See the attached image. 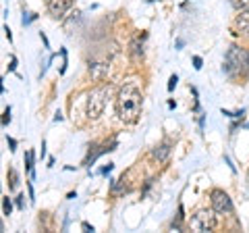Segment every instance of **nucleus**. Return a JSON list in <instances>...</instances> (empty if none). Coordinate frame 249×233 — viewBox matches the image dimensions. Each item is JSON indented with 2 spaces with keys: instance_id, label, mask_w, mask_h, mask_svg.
Instances as JSON below:
<instances>
[{
  "instance_id": "nucleus-21",
  "label": "nucleus",
  "mask_w": 249,
  "mask_h": 233,
  "mask_svg": "<svg viewBox=\"0 0 249 233\" xmlns=\"http://www.w3.org/2000/svg\"><path fill=\"white\" fill-rule=\"evenodd\" d=\"M9 71H11V73L17 71V57H15V54H11V60H9Z\"/></svg>"
},
{
  "instance_id": "nucleus-29",
  "label": "nucleus",
  "mask_w": 249,
  "mask_h": 233,
  "mask_svg": "<svg viewBox=\"0 0 249 233\" xmlns=\"http://www.w3.org/2000/svg\"><path fill=\"white\" fill-rule=\"evenodd\" d=\"M81 227H83L85 231H93V225H89V223H85V221L81 223Z\"/></svg>"
},
{
  "instance_id": "nucleus-8",
  "label": "nucleus",
  "mask_w": 249,
  "mask_h": 233,
  "mask_svg": "<svg viewBox=\"0 0 249 233\" xmlns=\"http://www.w3.org/2000/svg\"><path fill=\"white\" fill-rule=\"evenodd\" d=\"M147 38V34H142V36H133L129 42V54L133 60H142L143 58V40Z\"/></svg>"
},
{
  "instance_id": "nucleus-6",
  "label": "nucleus",
  "mask_w": 249,
  "mask_h": 233,
  "mask_svg": "<svg viewBox=\"0 0 249 233\" xmlns=\"http://www.w3.org/2000/svg\"><path fill=\"white\" fill-rule=\"evenodd\" d=\"M75 0H50V2H46V6H48V13L52 15L54 19H65L67 13L71 11Z\"/></svg>"
},
{
  "instance_id": "nucleus-3",
  "label": "nucleus",
  "mask_w": 249,
  "mask_h": 233,
  "mask_svg": "<svg viewBox=\"0 0 249 233\" xmlns=\"http://www.w3.org/2000/svg\"><path fill=\"white\" fill-rule=\"evenodd\" d=\"M112 83H100L98 88H93L89 94H88V104H85V115H88V119L96 121L100 119V115L104 113L106 108V102L108 98L112 96Z\"/></svg>"
},
{
  "instance_id": "nucleus-32",
  "label": "nucleus",
  "mask_w": 249,
  "mask_h": 233,
  "mask_svg": "<svg viewBox=\"0 0 249 233\" xmlns=\"http://www.w3.org/2000/svg\"><path fill=\"white\" fill-rule=\"evenodd\" d=\"M73 198H77V194H75V192H71V194H67V200H73Z\"/></svg>"
},
{
  "instance_id": "nucleus-9",
  "label": "nucleus",
  "mask_w": 249,
  "mask_h": 233,
  "mask_svg": "<svg viewBox=\"0 0 249 233\" xmlns=\"http://www.w3.org/2000/svg\"><path fill=\"white\" fill-rule=\"evenodd\" d=\"M170 152H173V144H170V142H162L158 146H154L152 152H150V156L156 162H166L168 156H170Z\"/></svg>"
},
{
  "instance_id": "nucleus-14",
  "label": "nucleus",
  "mask_w": 249,
  "mask_h": 233,
  "mask_svg": "<svg viewBox=\"0 0 249 233\" xmlns=\"http://www.w3.org/2000/svg\"><path fill=\"white\" fill-rule=\"evenodd\" d=\"M37 19V15L36 13H29V11H23V17H21V23H23V27H27V25H31Z\"/></svg>"
},
{
  "instance_id": "nucleus-34",
  "label": "nucleus",
  "mask_w": 249,
  "mask_h": 233,
  "mask_svg": "<svg viewBox=\"0 0 249 233\" xmlns=\"http://www.w3.org/2000/svg\"><path fill=\"white\" fill-rule=\"evenodd\" d=\"M44 2H50V0H44Z\"/></svg>"
},
{
  "instance_id": "nucleus-11",
  "label": "nucleus",
  "mask_w": 249,
  "mask_h": 233,
  "mask_svg": "<svg viewBox=\"0 0 249 233\" xmlns=\"http://www.w3.org/2000/svg\"><path fill=\"white\" fill-rule=\"evenodd\" d=\"M23 160H25V171L29 173V179L34 181V179H36V169H34V162H36V154L31 152V150H27V152H25V156H23Z\"/></svg>"
},
{
  "instance_id": "nucleus-4",
  "label": "nucleus",
  "mask_w": 249,
  "mask_h": 233,
  "mask_svg": "<svg viewBox=\"0 0 249 233\" xmlns=\"http://www.w3.org/2000/svg\"><path fill=\"white\" fill-rule=\"evenodd\" d=\"M216 211L214 208H201L196 214L189 219V229L191 231H197V233H204V231H214L218 219H216Z\"/></svg>"
},
{
  "instance_id": "nucleus-16",
  "label": "nucleus",
  "mask_w": 249,
  "mask_h": 233,
  "mask_svg": "<svg viewBox=\"0 0 249 233\" xmlns=\"http://www.w3.org/2000/svg\"><path fill=\"white\" fill-rule=\"evenodd\" d=\"M229 2H231L232 6H235L237 11H241V9H247V6H249V0H229Z\"/></svg>"
},
{
  "instance_id": "nucleus-27",
  "label": "nucleus",
  "mask_w": 249,
  "mask_h": 233,
  "mask_svg": "<svg viewBox=\"0 0 249 233\" xmlns=\"http://www.w3.org/2000/svg\"><path fill=\"white\" fill-rule=\"evenodd\" d=\"M4 36H6V40L13 42V34H11V27L9 25H4Z\"/></svg>"
},
{
  "instance_id": "nucleus-15",
  "label": "nucleus",
  "mask_w": 249,
  "mask_h": 233,
  "mask_svg": "<svg viewBox=\"0 0 249 233\" xmlns=\"http://www.w3.org/2000/svg\"><path fill=\"white\" fill-rule=\"evenodd\" d=\"M220 113L224 116H229V119H243V116H245V108H241V111H237V113H231V111H227V108H222Z\"/></svg>"
},
{
  "instance_id": "nucleus-23",
  "label": "nucleus",
  "mask_w": 249,
  "mask_h": 233,
  "mask_svg": "<svg viewBox=\"0 0 249 233\" xmlns=\"http://www.w3.org/2000/svg\"><path fill=\"white\" fill-rule=\"evenodd\" d=\"M112 169H114V165H112V162H108L106 167L100 169V175H108V173H112Z\"/></svg>"
},
{
  "instance_id": "nucleus-26",
  "label": "nucleus",
  "mask_w": 249,
  "mask_h": 233,
  "mask_svg": "<svg viewBox=\"0 0 249 233\" xmlns=\"http://www.w3.org/2000/svg\"><path fill=\"white\" fill-rule=\"evenodd\" d=\"M40 38H42V42H44V48L48 50V48H50V42H48V38H46V34H44V32H40Z\"/></svg>"
},
{
  "instance_id": "nucleus-25",
  "label": "nucleus",
  "mask_w": 249,
  "mask_h": 233,
  "mask_svg": "<svg viewBox=\"0 0 249 233\" xmlns=\"http://www.w3.org/2000/svg\"><path fill=\"white\" fill-rule=\"evenodd\" d=\"M27 188H29V202L34 204V202H36V194H34V185H31V181L27 183Z\"/></svg>"
},
{
  "instance_id": "nucleus-2",
  "label": "nucleus",
  "mask_w": 249,
  "mask_h": 233,
  "mask_svg": "<svg viewBox=\"0 0 249 233\" xmlns=\"http://www.w3.org/2000/svg\"><path fill=\"white\" fill-rule=\"evenodd\" d=\"M222 71L227 73L231 79H235V77L241 75L243 71L249 73V52L245 48H241V46H237V44H231L227 54H224Z\"/></svg>"
},
{
  "instance_id": "nucleus-12",
  "label": "nucleus",
  "mask_w": 249,
  "mask_h": 233,
  "mask_svg": "<svg viewBox=\"0 0 249 233\" xmlns=\"http://www.w3.org/2000/svg\"><path fill=\"white\" fill-rule=\"evenodd\" d=\"M6 177H9V190L15 192V190H17V185H19V175H17V171H15V169H9Z\"/></svg>"
},
{
  "instance_id": "nucleus-30",
  "label": "nucleus",
  "mask_w": 249,
  "mask_h": 233,
  "mask_svg": "<svg viewBox=\"0 0 249 233\" xmlns=\"http://www.w3.org/2000/svg\"><path fill=\"white\" fill-rule=\"evenodd\" d=\"M40 158H42V160L46 158V142H44V139H42V152H40Z\"/></svg>"
},
{
  "instance_id": "nucleus-19",
  "label": "nucleus",
  "mask_w": 249,
  "mask_h": 233,
  "mask_svg": "<svg viewBox=\"0 0 249 233\" xmlns=\"http://www.w3.org/2000/svg\"><path fill=\"white\" fill-rule=\"evenodd\" d=\"M15 204H17L19 211H25V196H23V194H19V196L15 198Z\"/></svg>"
},
{
  "instance_id": "nucleus-17",
  "label": "nucleus",
  "mask_w": 249,
  "mask_h": 233,
  "mask_svg": "<svg viewBox=\"0 0 249 233\" xmlns=\"http://www.w3.org/2000/svg\"><path fill=\"white\" fill-rule=\"evenodd\" d=\"M60 57H62V67H60V75H65V73H67V65H69V60H67V48H60Z\"/></svg>"
},
{
  "instance_id": "nucleus-1",
  "label": "nucleus",
  "mask_w": 249,
  "mask_h": 233,
  "mask_svg": "<svg viewBox=\"0 0 249 233\" xmlns=\"http://www.w3.org/2000/svg\"><path fill=\"white\" fill-rule=\"evenodd\" d=\"M142 102H143V92L137 79H129L121 85L114 98L116 116L123 123H135L142 115Z\"/></svg>"
},
{
  "instance_id": "nucleus-7",
  "label": "nucleus",
  "mask_w": 249,
  "mask_h": 233,
  "mask_svg": "<svg viewBox=\"0 0 249 233\" xmlns=\"http://www.w3.org/2000/svg\"><path fill=\"white\" fill-rule=\"evenodd\" d=\"M232 27H235L237 36H241L243 40H249V6H247V9L239 11L235 21H232Z\"/></svg>"
},
{
  "instance_id": "nucleus-33",
  "label": "nucleus",
  "mask_w": 249,
  "mask_h": 233,
  "mask_svg": "<svg viewBox=\"0 0 249 233\" xmlns=\"http://www.w3.org/2000/svg\"><path fill=\"white\" fill-rule=\"evenodd\" d=\"M168 108H177V102H175V100H168Z\"/></svg>"
},
{
  "instance_id": "nucleus-5",
  "label": "nucleus",
  "mask_w": 249,
  "mask_h": 233,
  "mask_svg": "<svg viewBox=\"0 0 249 233\" xmlns=\"http://www.w3.org/2000/svg\"><path fill=\"white\" fill-rule=\"evenodd\" d=\"M210 202H212V208L218 214H224V216H231L235 213V206H232V200L231 196L224 190H212L210 192Z\"/></svg>"
},
{
  "instance_id": "nucleus-28",
  "label": "nucleus",
  "mask_w": 249,
  "mask_h": 233,
  "mask_svg": "<svg viewBox=\"0 0 249 233\" xmlns=\"http://www.w3.org/2000/svg\"><path fill=\"white\" fill-rule=\"evenodd\" d=\"M54 57H56V54H52V57H50V60H48V63H52V60H54ZM46 69H48V65H46V67L42 69V73H40V79H42V77H44V73H46Z\"/></svg>"
},
{
  "instance_id": "nucleus-13",
  "label": "nucleus",
  "mask_w": 249,
  "mask_h": 233,
  "mask_svg": "<svg viewBox=\"0 0 249 233\" xmlns=\"http://www.w3.org/2000/svg\"><path fill=\"white\" fill-rule=\"evenodd\" d=\"M2 214L11 216L13 214V200L9 196H2Z\"/></svg>"
},
{
  "instance_id": "nucleus-31",
  "label": "nucleus",
  "mask_w": 249,
  "mask_h": 233,
  "mask_svg": "<svg viewBox=\"0 0 249 233\" xmlns=\"http://www.w3.org/2000/svg\"><path fill=\"white\" fill-rule=\"evenodd\" d=\"M54 121H56V123L62 121V113H56V115H54Z\"/></svg>"
},
{
  "instance_id": "nucleus-24",
  "label": "nucleus",
  "mask_w": 249,
  "mask_h": 233,
  "mask_svg": "<svg viewBox=\"0 0 249 233\" xmlns=\"http://www.w3.org/2000/svg\"><path fill=\"white\" fill-rule=\"evenodd\" d=\"M201 65H204V60H201V57H193V69H196V71H199Z\"/></svg>"
},
{
  "instance_id": "nucleus-22",
  "label": "nucleus",
  "mask_w": 249,
  "mask_h": 233,
  "mask_svg": "<svg viewBox=\"0 0 249 233\" xmlns=\"http://www.w3.org/2000/svg\"><path fill=\"white\" fill-rule=\"evenodd\" d=\"M177 83H178V77L177 75H170V79H168V92H173L177 88Z\"/></svg>"
},
{
  "instance_id": "nucleus-20",
  "label": "nucleus",
  "mask_w": 249,
  "mask_h": 233,
  "mask_svg": "<svg viewBox=\"0 0 249 233\" xmlns=\"http://www.w3.org/2000/svg\"><path fill=\"white\" fill-rule=\"evenodd\" d=\"M6 144H9V150H11V152H15V150H17V139H15V137L6 136Z\"/></svg>"
},
{
  "instance_id": "nucleus-10",
  "label": "nucleus",
  "mask_w": 249,
  "mask_h": 233,
  "mask_svg": "<svg viewBox=\"0 0 249 233\" xmlns=\"http://www.w3.org/2000/svg\"><path fill=\"white\" fill-rule=\"evenodd\" d=\"M108 73H110V65L108 63H89V75L93 81H104Z\"/></svg>"
},
{
  "instance_id": "nucleus-18",
  "label": "nucleus",
  "mask_w": 249,
  "mask_h": 233,
  "mask_svg": "<svg viewBox=\"0 0 249 233\" xmlns=\"http://www.w3.org/2000/svg\"><path fill=\"white\" fill-rule=\"evenodd\" d=\"M9 123H11V106H6L2 113V127H9Z\"/></svg>"
}]
</instances>
